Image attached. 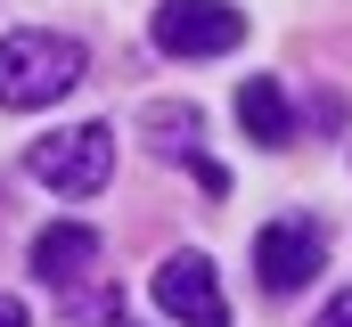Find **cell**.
I'll list each match as a JSON object with an SVG mask.
<instances>
[{
    "label": "cell",
    "mask_w": 352,
    "mask_h": 327,
    "mask_svg": "<svg viewBox=\"0 0 352 327\" xmlns=\"http://www.w3.org/2000/svg\"><path fill=\"white\" fill-rule=\"evenodd\" d=\"M156 311L180 327H230V303H221V278L205 253H164L156 262Z\"/></svg>",
    "instance_id": "cell-4"
},
{
    "label": "cell",
    "mask_w": 352,
    "mask_h": 327,
    "mask_svg": "<svg viewBox=\"0 0 352 327\" xmlns=\"http://www.w3.org/2000/svg\"><path fill=\"white\" fill-rule=\"evenodd\" d=\"M238 123H246V139H263V148H287V139H295L287 90H278L270 74H246V82H238Z\"/></svg>",
    "instance_id": "cell-7"
},
{
    "label": "cell",
    "mask_w": 352,
    "mask_h": 327,
    "mask_svg": "<svg viewBox=\"0 0 352 327\" xmlns=\"http://www.w3.org/2000/svg\"><path fill=\"white\" fill-rule=\"evenodd\" d=\"M148 41H156L164 58H221V49L246 41V16H238L230 0H164V8L148 16Z\"/></svg>",
    "instance_id": "cell-3"
},
{
    "label": "cell",
    "mask_w": 352,
    "mask_h": 327,
    "mask_svg": "<svg viewBox=\"0 0 352 327\" xmlns=\"http://www.w3.org/2000/svg\"><path fill=\"white\" fill-rule=\"evenodd\" d=\"M0 327H33V319H25V303H16V295H0Z\"/></svg>",
    "instance_id": "cell-10"
},
{
    "label": "cell",
    "mask_w": 352,
    "mask_h": 327,
    "mask_svg": "<svg viewBox=\"0 0 352 327\" xmlns=\"http://www.w3.org/2000/svg\"><path fill=\"white\" fill-rule=\"evenodd\" d=\"M90 270H98V238H90L82 221H50L33 238V278L41 286H82Z\"/></svg>",
    "instance_id": "cell-6"
},
{
    "label": "cell",
    "mask_w": 352,
    "mask_h": 327,
    "mask_svg": "<svg viewBox=\"0 0 352 327\" xmlns=\"http://www.w3.org/2000/svg\"><path fill=\"white\" fill-rule=\"evenodd\" d=\"M82 41H66V33H8L0 41V106H16V115H33V106H58L74 82H82Z\"/></svg>",
    "instance_id": "cell-1"
},
{
    "label": "cell",
    "mask_w": 352,
    "mask_h": 327,
    "mask_svg": "<svg viewBox=\"0 0 352 327\" xmlns=\"http://www.w3.org/2000/svg\"><path fill=\"white\" fill-rule=\"evenodd\" d=\"M25 180L58 188V196H98L115 180V131L107 123H74V131H50L25 148Z\"/></svg>",
    "instance_id": "cell-2"
},
{
    "label": "cell",
    "mask_w": 352,
    "mask_h": 327,
    "mask_svg": "<svg viewBox=\"0 0 352 327\" xmlns=\"http://www.w3.org/2000/svg\"><path fill=\"white\" fill-rule=\"evenodd\" d=\"M311 327H352V295H336V303H328V311H320Z\"/></svg>",
    "instance_id": "cell-9"
},
{
    "label": "cell",
    "mask_w": 352,
    "mask_h": 327,
    "mask_svg": "<svg viewBox=\"0 0 352 327\" xmlns=\"http://www.w3.org/2000/svg\"><path fill=\"white\" fill-rule=\"evenodd\" d=\"M320 262H328L320 221H270L263 238H254V278H263L270 295H295V286H311V278H320Z\"/></svg>",
    "instance_id": "cell-5"
},
{
    "label": "cell",
    "mask_w": 352,
    "mask_h": 327,
    "mask_svg": "<svg viewBox=\"0 0 352 327\" xmlns=\"http://www.w3.org/2000/svg\"><path fill=\"white\" fill-rule=\"evenodd\" d=\"M140 131H148V148H156V156H188V164H197V106L148 98V106H140Z\"/></svg>",
    "instance_id": "cell-8"
}]
</instances>
